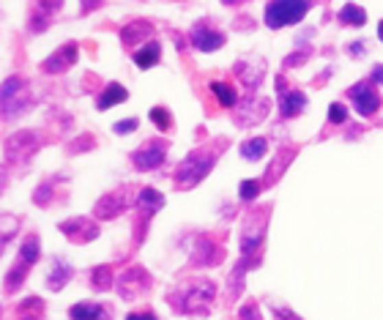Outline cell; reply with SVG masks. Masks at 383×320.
Instances as JSON below:
<instances>
[{"label":"cell","mask_w":383,"mask_h":320,"mask_svg":"<svg viewBox=\"0 0 383 320\" xmlns=\"http://www.w3.org/2000/svg\"><path fill=\"white\" fill-rule=\"evenodd\" d=\"M213 299H216V285L208 280H192L189 285L167 293V301L178 315H197V318H205L211 312Z\"/></svg>","instance_id":"cell-1"},{"label":"cell","mask_w":383,"mask_h":320,"mask_svg":"<svg viewBox=\"0 0 383 320\" xmlns=\"http://www.w3.org/2000/svg\"><path fill=\"white\" fill-rule=\"evenodd\" d=\"M219 153H222V145H219V148H197V151H192L189 156L176 167V173H173L176 186H178V189H192V186H197V184L211 173V167H213V162H216Z\"/></svg>","instance_id":"cell-2"},{"label":"cell","mask_w":383,"mask_h":320,"mask_svg":"<svg viewBox=\"0 0 383 320\" xmlns=\"http://www.w3.org/2000/svg\"><path fill=\"white\" fill-rule=\"evenodd\" d=\"M312 8V0H268L266 3V25L271 30H279L285 25H296L301 22Z\"/></svg>","instance_id":"cell-3"},{"label":"cell","mask_w":383,"mask_h":320,"mask_svg":"<svg viewBox=\"0 0 383 320\" xmlns=\"http://www.w3.org/2000/svg\"><path fill=\"white\" fill-rule=\"evenodd\" d=\"M266 225H268V208L263 211H252L241 227V236H238V249L241 255H257L263 238H266Z\"/></svg>","instance_id":"cell-4"},{"label":"cell","mask_w":383,"mask_h":320,"mask_svg":"<svg viewBox=\"0 0 383 320\" xmlns=\"http://www.w3.org/2000/svg\"><path fill=\"white\" fill-rule=\"evenodd\" d=\"M30 110V96L25 93V82L19 77H8L3 82V118H19L22 112Z\"/></svg>","instance_id":"cell-5"},{"label":"cell","mask_w":383,"mask_h":320,"mask_svg":"<svg viewBox=\"0 0 383 320\" xmlns=\"http://www.w3.org/2000/svg\"><path fill=\"white\" fill-rule=\"evenodd\" d=\"M38 151V137L33 132H16L5 140V164H27Z\"/></svg>","instance_id":"cell-6"},{"label":"cell","mask_w":383,"mask_h":320,"mask_svg":"<svg viewBox=\"0 0 383 320\" xmlns=\"http://www.w3.org/2000/svg\"><path fill=\"white\" fill-rule=\"evenodd\" d=\"M148 288H151V277H148V271L140 269V266L126 269V271L115 280V291H118V296H121L124 301H137Z\"/></svg>","instance_id":"cell-7"},{"label":"cell","mask_w":383,"mask_h":320,"mask_svg":"<svg viewBox=\"0 0 383 320\" xmlns=\"http://www.w3.org/2000/svg\"><path fill=\"white\" fill-rule=\"evenodd\" d=\"M348 99L353 101V110L362 115V118H370L381 110V93L375 90V82L373 79H362L356 82L351 90H348Z\"/></svg>","instance_id":"cell-8"},{"label":"cell","mask_w":383,"mask_h":320,"mask_svg":"<svg viewBox=\"0 0 383 320\" xmlns=\"http://www.w3.org/2000/svg\"><path fill=\"white\" fill-rule=\"evenodd\" d=\"M165 159H167V143L165 140H146L137 151H132V164L137 167V170H156V167H162L165 164Z\"/></svg>","instance_id":"cell-9"},{"label":"cell","mask_w":383,"mask_h":320,"mask_svg":"<svg viewBox=\"0 0 383 320\" xmlns=\"http://www.w3.org/2000/svg\"><path fill=\"white\" fill-rule=\"evenodd\" d=\"M268 112V99H255V96H246L244 101L235 104V112H233V121L241 126V129H249V126H257Z\"/></svg>","instance_id":"cell-10"},{"label":"cell","mask_w":383,"mask_h":320,"mask_svg":"<svg viewBox=\"0 0 383 320\" xmlns=\"http://www.w3.org/2000/svg\"><path fill=\"white\" fill-rule=\"evenodd\" d=\"M129 206H132V195L126 189H115V192H107L104 197H99V203L93 206V214H96V219H115Z\"/></svg>","instance_id":"cell-11"},{"label":"cell","mask_w":383,"mask_h":320,"mask_svg":"<svg viewBox=\"0 0 383 320\" xmlns=\"http://www.w3.org/2000/svg\"><path fill=\"white\" fill-rule=\"evenodd\" d=\"M60 233H63L71 244H91V241L99 238V225H96L93 219L74 217V219L60 222Z\"/></svg>","instance_id":"cell-12"},{"label":"cell","mask_w":383,"mask_h":320,"mask_svg":"<svg viewBox=\"0 0 383 320\" xmlns=\"http://www.w3.org/2000/svg\"><path fill=\"white\" fill-rule=\"evenodd\" d=\"M189 41L192 47H197L200 52H213V49H222L224 47V33L216 30V27H211L208 22H197L192 27Z\"/></svg>","instance_id":"cell-13"},{"label":"cell","mask_w":383,"mask_h":320,"mask_svg":"<svg viewBox=\"0 0 383 320\" xmlns=\"http://www.w3.org/2000/svg\"><path fill=\"white\" fill-rule=\"evenodd\" d=\"M77 63V44H63L60 49H55L44 63H41V71L47 74H63L66 69H71Z\"/></svg>","instance_id":"cell-14"},{"label":"cell","mask_w":383,"mask_h":320,"mask_svg":"<svg viewBox=\"0 0 383 320\" xmlns=\"http://www.w3.org/2000/svg\"><path fill=\"white\" fill-rule=\"evenodd\" d=\"M235 77L244 82L246 90H255L260 82H263V74H266V60H238L233 66Z\"/></svg>","instance_id":"cell-15"},{"label":"cell","mask_w":383,"mask_h":320,"mask_svg":"<svg viewBox=\"0 0 383 320\" xmlns=\"http://www.w3.org/2000/svg\"><path fill=\"white\" fill-rule=\"evenodd\" d=\"M71 277H74L71 263H69L66 258H55L52 266H49V271H47V288H49L52 293H58V291H63V288L71 282Z\"/></svg>","instance_id":"cell-16"},{"label":"cell","mask_w":383,"mask_h":320,"mask_svg":"<svg viewBox=\"0 0 383 320\" xmlns=\"http://www.w3.org/2000/svg\"><path fill=\"white\" fill-rule=\"evenodd\" d=\"M63 8V0H36V11L30 19V33H41L47 30L49 19Z\"/></svg>","instance_id":"cell-17"},{"label":"cell","mask_w":383,"mask_h":320,"mask_svg":"<svg viewBox=\"0 0 383 320\" xmlns=\"http://www.w3.org/2000/svg\"><path fill=\"white\" fill-rule=\"evenodd\" d=\"M148 36H154V25L146 19H135L121 30V41L124 47H135V44H148Z\"/></svg>","instance_id":"cell-18"},{"label":"cell","mask_w":383,"mask_h":320,"mask_svg":"<svg viewBox=\"0 0 383 320\" xmlns=\"http://www.w3.org/2000/svg\"><path fill=\"white\" fill-rule=\"evenodd\" d=\"M260 266V255H241V260L235 263V269L230 271V282H227V291L230 296H238L241 288H244V274L249 269H257Z\"/></svg>","instance_id":"cell-19"},{"label":"cell","mask_w":383,"mask_h":320,"mask_svg":"<svg viewBox=\"0 0 383 320\" xmlns=\"http://www.w3.org/2000/svg\"><path fill=\"white\" fill-rule=\"evenodd\" d=\"M69 318L71 320H113V310L107 304H93V301H85V304H74L69 310Z\"/></svg>","instance_id":"cell-20"},{"label":"cell","mask_w":383,"mask_h":320,"mask_svg":"<svg viewBox=\"0 0 383 320\" xmlns=\"http://www.w3.org/2000/svg\"><path fill=\"white\" fill-rule=\"evenodd\" d=\"M135 206H137L146 217H154L156 211H162V208H165V195H162V192H156L154 186H143V189H140V195L135 197Z\"/></svg>","instance_id":"cell-21"},{"label":"cell","mask_w":383,"mask_h":320,"mask_svg":"<svg viewBox=\"0 0 383 320\" xmlns=\"http://www.w3.org/2000/svg\"><path fill=\"white\" fill-rule=\"evenodd\" d=\"M307 107V96L301 90H282L279 93V115L282 118H296Z\"/></svg>","instance_id":"cell-22"},{"label":"cell","mask_w":383,"mask_h":320,"mask_svg":"<svg viewBox=\"0 0 383 320\" xmlns=\"http://www.w3.org/2000/svg\"><path fill=\"white\" fill-rule=\"evenodd\" d=\"M159 58H162V44L154 41V38L148 44H143L140 49H135V55H132V60H135L137 69H154L159 63Z\"/></svg>","instance_id":"cell-23"},{"label":"cell","mask_w":383,"mask_h":320,"mask_svg":"<svg viewBox=\"0 0 383 320\" xmlns=\"http://www.w3.org/2000/svg\"><path fill=\"white\" fill-rule=\"evenodd\" d=\"M222 260V249H213V241L200 238L192 252V266H216Z\"/></svg>","instance_id":"cell-24"},{"label":"cell","mask_w":383,"mask_h":320,"mask_svg":"<svg viewBox=\"0 0 383 320\" xmlns=\"http://www.w3.org/2000/svg\"><path fill=\"white\" fill-rule=\"evenodd\" d=\"M126 99H129L126 88H124L121 82H110V85L99 93L96 107H99V110H110V107H115V104H121V101H126Z\"/></svg>","instance_id":"cell-25"},{"label":"cell","mask_w":383,"mask_h":320,"mask_svg":"<svg viewBox=\"0 0 383 320\" xmlns=\"http://www.w3.org/2000/svg\"><path fill=\"white\" fill-rule=\"evenodd\" d=\"M266 151H268V140H266V137H252V140L241 143V148H238V153H241L246 162H257V159H263Z\"/></svg>","instance_id":"cell-26"},{"label":"cell","mask_w":383,"mask_h":320,"mask_svg":"<svg viewBox=\"0 0 383 320\" xmlns=\"http://www.w3.org/2000/svg\"><path fill=\"white\" fill-rule=\"evenodd\" d=\"M340 22L351 25V27H362V25H367V11L362 5H356V3H345L340 8Z\"/></svg>","instance_id":"cell-27"},{"label":"cell","mask_w":383,"mask_h":320,"mask_svg":"<svg viewBox=\"0 0 383 320\" xmlns=\"http://www.w3.org/2000/svg\"><path fill=\"white\" fill-rule=\"evenodd\" d=\"M38 255H41V241H38V236H27L25 241H22V247H19V263H25V266H36L38 263Z\"/></svg>","instance_id":"cell-28"},{"label":"cell","mask_w":383,"mask_h":320,"mask_svg":"<svg viewBox=\"0 0 383 320\" xmlns=\"http://www.w3.org/2000/svg\"><path fill=\"white\" fill-rule=\"evenodd\" d=\"M113 285H115V280H113V269L110 266H96L91 271V288L96 293H107Z\"/></svg>","instance_id":"cell-29"},{"label":"cell","mask_w":383,"mask_h":320,"mask_svg":"<svg viewBox=\"0 0 383 320\" xmlns=\"http://www.w3.org/2000/svg\"><path fill=\"white\" fill-rule=\"evenodd\" d=\"M16 318L19 320H41L44 318V301L41 299H25L16 304Z\"/></svg>","instance_id":"cell-30"},{"label":"cell","mask_w":383,"mask_h":320,"mask_svg":"<svg viewBox=\"0 0 383 320\" xmlns=\"http://www.w3.org/2000/svg\"><path fill=\"white\" fill-rule=\"evenodd\" d=\"M293 159H296V151H293V148L279 151V153H277V159L271 162V167H268V173H266V181H263V184H274V181H277V175H282V173H285V164H288V162H293Z\"/></svg>","instance_id":"cell-31"},{"label":"cell","mask_w":383,"mask_h":320,"mask_svg":"<svg viewBox=\"0 0 383 320\" xmlns=\"http://www.w3.org/2000/svg\"><path fill=\"white\" fill-rule=\"evenodd\" d=\"M211 90L216 93V99H219L222 107H235V104H238V96H235V90H233L227 82H213Z\"/></svg>","instance_id":"cell-32"},{"label":"cell","mask_w":383,"mask_h":320,"mask_svg":"<svg viewBox=\"0 0 383 320\" xmlns=\"http://www.w3.org/2000/svg\"><path fill=\"white\" fill-rule=\"evenodd\" d=\"M260 189H263V181H255V178H246V181H241V189H238V197H241L244 203H252V200H257V195H260Z\"/></svg>","instance_id":"cell-33"},{"label":"cell","mask_w":383,"mask_h":320,"mask_svg":"<svg viewBox=\"0 0 383 320\" xmlns=\"http://www.w3.org/2000/svg\"><path fill=\"white\" fill-rule=\"evenodd\" d=\"M55 181H58V178H49V181H44V184L36 189V195H33V203H38V206H47V203L52 200V195H55V189H52V186H55Z\"/></svg>","instance_id":"cell-34"},{"label":"cell","mask_w":383,"mask_h":320,"mask_svg":"<svg viewBox=\"0 0 383 320\" xmlns=\"http://www.w3.org/2000/svg\"><path fill=\"white\" fill-rule=\"evenodd\" d=\"M151 121H154L162 132H167V129L173 126V118H170V112H167L165 107H154V110H151Z\"/></svg>","instance_id":"cell-35"},{"label":"cell","mask_w":383,"mask_h":320,"mask_svg":"<svg viewBox=\"0 0 383 320\" xmlns=\"http://www.w3.org/2000/svg\"><path fill=\"white\" fill-rule=\"evenodd\" d=\"M329 123H348V110L340 101H334L329 107Z\"/></svg>","instance_id":"cell-36"},{"label":"cell","mask_w":383,"mask_h":320,"mask_svg":"<svg viewBox=\"0 0 383 320\" xmlns=\"http://www.w3.org/2000/svg\"><path fill=\"white\" fill-rule=\"evenodd\" d=\"M238 320H260V310H257V301H249L238 310Z\"/></svg>","instance_id":"cell-37"},{"label":"cell","mask_w":383,"mask_h":320,"mask_svg":"<svg viewBox=\"0 0 383 320\" xmlns=\"http://www.w3.org/2000/svg\"><path fill=\"white\" fill-rule=\"evenodd\" d=\"M310 55H312V49H310V47H304L301 52H293V55H290V58L285 60V66L290 69V66H299V63H307V60H310Z\"/></svg>","instance_id":"cell-38"},{"label":"cell","mask_w":383,"mask_h":320,"mask_svg":"<svg viewBox=\"0 0 383 320\" xmlns=\"http://www.w3.org/2000/svg\"><path fill=\"white\" fill-rule=\"evenodd\" d=\"M140 123H137V118H129V121H118L115 126H113V132L115 134H129V132H135Z\"/></svg>","instance_id":"cell-39"},{"label":"cell","mask_w":383,"mask_h":320,"mask_svg":"<svg viewBox=\"0 0 383 320\" xmlns=\"http://www.w3.org/2000/svg\"><path fill=\"white\" fill-rule=\"evenodd\" d=\"M91 148H93V137H91V134H85V137L74 140V145L69 148V153H77V151H91Z\"/></svg>","instance_id":"cell-40"},{"label":"cell","mask_w":383,"mask_h":320,"mask_svg":"<svg viewBox=\"0 0 383 320\" xmlns=\"http://www.w3.org/2000/svg\"><path fill=\"white\" fill-rule=\"evenodd\" d=\"M102 3H104V0H80V8H82V14H91V11H96Z\"/></svg>","instance_id":"cell-41"},{"label":"cell","mask_w":383,"mask_h":320,"mask_svg":"<svg viewBox=\"0 0 383 320\" xmlns=\"http://www.w3.org/2000/svg\"><path fill=\"white\" fill-rule=\"evenodd\" d=\"M126 320H159V318H156V312L146 310V312H132V315H126Z\"/></svg>","instance_id":"cell-42"},{"label":"cell","mask_w":383,"mask_h":320,"mask_svg":"<svg viewBox=\"0 0 383 320\" xmlns=\"http://www.w3.org/2000/svg\"><path fill=\"white\" fill-rule=\"evenodd\" d=\"M348 52H351L353 58H362V55H364V44H362V41H353V44H348Z\"/></svg>","instance_id":"cell-43"},{"label":"cell","mask_w":383,"mask_h":320,"mask_svg":"<svg viewBox=\"0 0 383 320\" xmlns=\"http://www.w3.org/2000/svg\"><path fill=\"white\" fill-rule=\"evenodd\" d=\"M370 79L375 82V85H383V66L378 63L375 69H373V74H370Z\"/></svg>","instance_id":"cell-44"},{"label":"cell","mask_w":383,"mask_h":320,"mask_svg":"<svg viewBox=\"0 0 383 320\" xmlns=\"http://www.w3.org/2000/svg\"><path fill=\"white\" fill-rule=\"evenodd\" d=\"M378 36H381V41H383V19L378 22Z\"/></svg>","instance_id":"cell-45"}]
</instances>
